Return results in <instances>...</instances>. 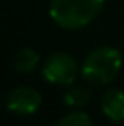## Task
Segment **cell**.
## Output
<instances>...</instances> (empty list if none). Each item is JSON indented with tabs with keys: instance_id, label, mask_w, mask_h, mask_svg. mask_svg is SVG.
Here are the masks:
<instances>
[{
	"instance_id": "obj_1",
	"label": "cell",
	"mask_w": 124,
	"mask_h": 126,
	"mask_svg": "<svg viewBox=\"0 0 124 126\" xmlns=\"http://www.w3.org/2000/svg\"><path fill=\"white\" fill-rule=\"evenodd\" d=\"M105 0H51L50 16L64 29H80L100 15Z\"/></svg>"
},
{
	"instance_id": "obj_2",
	"label": "cell",
	"mask_w": 124,
	"mask_h": 126,
	"mask_svg": "<svg viewBox=\"0 0 124 126\" xmlns=\"http://www.w3.org/2000/svg\"><path fill=\"white\" fill-rule=\"evenodd\" d=\"M121 69V54L112 46H102L86 56L81 65L84 80L91 85H107L116 77Z\"/></svg>"
},
{
	"instance_id": "obj_3",
	"label": "cell",
	"mask_w": 124,
	"mask_h": 126,
	"mask_svg": "<svg viewBox=\"0 0 124 126\" xmlns=\"http://www.w3.org/2000/svg\"><path fill=\"white\" fill-rule=\"evenodd\" d=\"M78 75V65L67 53H54L43 64V77L50 83L72 85Z\"/></svg>"
},
{
	"instance_id": "obj_4",
	"label": "cell",
	"mask_w": 124,
	"mask_h": 126,
	"mask_svg": "<svg viewBox=\"0 0 124 126\" xmlns=\"http://www.w3.org/2000/svg\"><path fill=\"white\" fill-rule=\"evenodd\" d=\"M41 94L30 86H19L8 93L6 109L16 115H32L40 109Z\"/></svg>"
},
{
	"instance_id": "obj_5",
	"label": "cell",
	"mask_w": 124,
	"mask_h": 126,
	"mask_svg": "<svg viewBox=\"0 0 124 126\" xmlns=\"http://www.w3.org/2000/svg\"><path fill=\"white\" fill-rule=\"evenodd\" d=\"M102 112L112 121L124 120V93L119 89H108L102 97Z\"/></svg>"
},
{
	"instance_id": "obj_6",
	"label": "cell",
	"mask_w": 124,
	"mask_h": 126,
	"mask_svg": "<svg viewBox=\"0 0 124 126\" xmlns=\"http://www.w3.org/2000/svg\"><path fill=\"white\" fill-rule=\"evenodd\" d=\"M38 54L37 51H34L32 48H21L14 56V69L21 74H25V72H32L38 64Z\"/></svg>"
},
{
	"instance_id": "obj_7",
	"label": "cell",
	"mask_w": 124,
	"mask_h": 126,
	"mask_svg": "<svg viewBox=\"0 0 124 126\" xmlns=\"http://www.w3.org/2000/svg\"><path fill=\"white\" fill-rule=\"evenodd\" d=\"M89 97H91L89 89L78 86V88H72L64 96V102L68 107H83V105H86L89 102Z\"/></svg>"
},
{
	"instance_id": "obj_8",
	"label": "cell",
	"mask_w": 124,
	"mask_h": 126,
	"mask_svg": "<svg viewBox=\"0 0 124 126\" xmlns=\"http://www.w3.org/2000/svg\"><path fill=\"white\" fill-rule=\"evenodd\" d=\"M56 126H92V121L83 112H73L64 117Z\"/></svg>"
}]
</instances>
